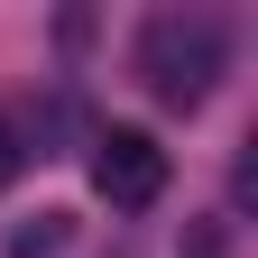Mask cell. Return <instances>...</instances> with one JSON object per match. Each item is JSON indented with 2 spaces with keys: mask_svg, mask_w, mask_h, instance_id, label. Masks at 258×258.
Returning <instances> with one entry per match:
<instances>
[{
  "mask_svg": "<svg viewBox=\"0 0 258 258\" xmlns=\"http://www.w3.org/2000/svg\"><path fill=\"white\" fill-rule=\"evenodd\" d=\"M221 64H231V28L212 10H157L139 28V83L157 92L166 111H203Z\"/></svg>",
  "mask_w": 258,
  "mask_h": 258,
  "instance_id": "cell-1",
  "label": "cell"
},
{
  "mask_svg": "<svg viewBox=\"0 0 258 258\" xmlns=\"http://www.w3.org/2000/svg\"><path fill=\"white\" fill-rule=\"evenodd\" d=\"M92 194H102L111 212H148L157 194H166V148H157V129H102L92 139Z\"/></svg>",
  "mask_w": 258,
  "mask_h": 258,
  "instance_id": "cell-2",
  "label": "cell"
},
{
  "mask_svg": "<svg viewBox=\"0 0 258 258\" xmlns=\"http://www.w3.org/2000/svg\"><path fill=\"white\" fill-rule=\"evenodd\" d=\"M0 249H10V258H55V249H64V212H37V221H19V231L0 240Z\"/></svg>",
  "mask_w": 258,
  "mask_h": 258,
  "instance_id": "cell-3",
  "label": "cell"
},
{
  "mask_svg": "<svg viewBox=\"0 0 258 258\" xmlns=\"http://www.w3.org/2000/svg\"><path fill=\"white\" fill-rule=\"evenodd\" d=\"M19 166H28V148H19V129L0 120V194H10V175H19Z\"/></svg>",
  "mask_w": 258,
  "mask_h": 258,
  "instance_id": "cell-4",
  "label": "cell"
}]
</instances>
